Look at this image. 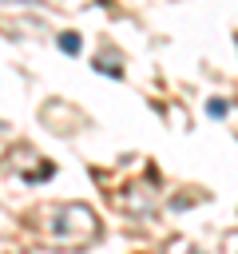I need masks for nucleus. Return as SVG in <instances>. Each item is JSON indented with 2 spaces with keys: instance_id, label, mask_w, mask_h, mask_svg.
<instances>
[{
  "instance_id": "f257e3e1",
  "label": "nucleus",
  "mask_w": 238,
  "mask_h": 254,
  "mask_svg": "<svg viewBox=\"0 0 238 254\" xmlns=\"http://www.w3.org/2000/svg\"><path fill=\"white\" fill-rule=\"evenodd\" d=\"M95 234H99L95 214L83 202H67V206H60L52 214V242H60L63 250H83Z\"/></svg>"
},
{
  "instance_id": "f03ea898",
  "label": "nucleus",
  "mask_w": 238,
  "mask_h": 254,
  "mask_svg": "<svg viewBox=\"0 0 238 254\" xmlns=\"http://www.w3.org/2000/svg\"><path fill=\"white\" fill-rule=\"evenodd\" d=\"M56 44H60V52H67V56H79V48H83V40H79L75 32H60Z\"/></svg>"
},
{
  "instance_id": "7ed1b4c3",
  "label": "nucleus",
  "mask_w": 238,
  "mask_h": 254,
  "mask_svg": "<svg viewBox=\"0 0 238 254\" xmlns=\"http://www.w3.org/2000/svg\"><path fill=\"white\" fill-rule=\"evenodd\" d=\"M206 115H210V119H226V115H230V103H226V99H210V103H206Z\"/></svg>"
},
{
  "instance_id": "20e7f679",
  "label": "nucleus",
  "mask_w": 238,
  "mask_h": 254,
  "mask_svg": "<svg viewBox=\"0 0 238 254\" xmlns=\"http://www.w3.org/2000/svg\"><path fill=\"white\" fill-rule=\"evenodd\" d=\"M190 254H198V250H190Z\"/></svg>"
}]
</instances>
